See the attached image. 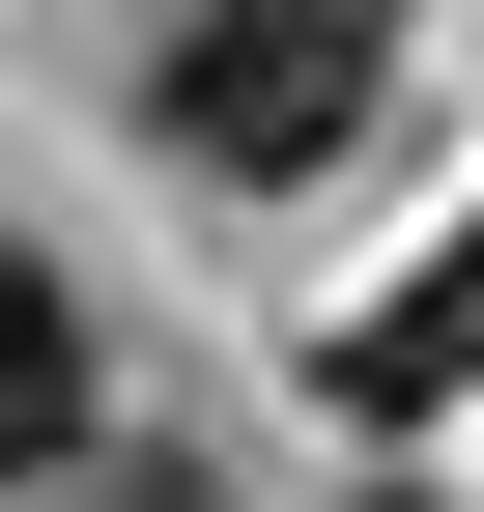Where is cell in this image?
<instances>
[{
  "mask_svg": "<svg viewBox=\"0 0 484 512\" xmlns=\"http://www.w3.org/2000/svg\"><path fill=\"white\" fill-rule=\"evenodd\" d=\"M456 370H484V200H456V256H428V285H371V313H342V427H428Z\"/></svg>",
  "mask_w": 484,
  "mask_h": 512,
  "instance_id": "cell-2",
  "label": "cell"
},
{
  "mask_svg": "<svg viewBox=\"0 0 484 512\" xmlns=\"http://www.w3.org/2000/svg\"><path fill=\"white\" fill-rule=\"evenodd\" d=\"M86 512H228V484H200V456H86Z\"/></svg>",
  "mask_w": 484,
  "mask_h": 512,
  "instance_id": "cell-4",
  "label": "cell"
},
{
  "mask_svg": "<svg viewBox=\"0 0 484 512\" xmlns=\"http://www.w3.org/2000/svg\"><path fill=\"white\" fill-rule=\"evenodd\" d=\"M0 484H86V313H57V256H0Z\"/></svg>",
  "mask_w": 484,
  "mask_h": 512,
  "instance_id": "cell-3",
  "label": "cell"
},
{
  "mask_svg": "<svg viewBox=\"0 0 484 512\" xmlns=\"http://www.w3.org/2000/svg\"><path fill=\"white\" fill-rule=\"evenodd\" d=\"M371 86H399V0H171V57H143L171 171H228V200L342 171V143H371Z\"/></svg>",
  "mask_w": 484,
  "mask_h": 512,
  "instance_id": "cell-1",
  "label": "cell"
}]
</instances>
